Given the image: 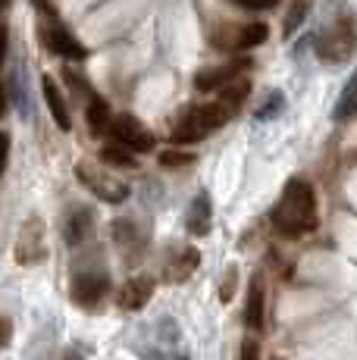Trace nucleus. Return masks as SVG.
Returning <instances> with one entry per match:
<instances>
[{"mask_svg": "<svg viewBox=\"0 0 357 360\" xmlns=\"http://www.w3.org/2000/svg\"><path fill=\"white\" fill-rule=\"evenodd\" d=\"M232 4L245 6V10H270V6H276L279 0H232Z\"/></svg>", "mask_w": 357, "mask_h": 360, "instance_id": "26", "label": "nucleus"}, {"mask_svg": "<svg viewBox=\"0 0 357 360\" xmlns=\"http://www.w3.org/2000/svg\"><path fill=\"white\" fill-rule=\"evenodd\" d=\"M100 163L119 166V169H132V166H135V154L129 148H122V144H107V148H100Z\"/></svg>", "mask_w": 357, "mask_h": 360, "instance_id": "20", "label": "nucleus"}, {"mask_svg": "<svg viewBox=\"0 0 357 360\" xmlns=\"http://www.w3.org/2000/svg\"><path fill=\"white\" fill-rule=\"evenodd\" d=\"M41 38H44L47 51L57 53V57H63V60H75V63H82V60L88 57V51L82 47V41L60 22L44 25V29H41Z\"/></svg>", "mask_w": 357, "mask_h": 360, "instance_id": "7", "label": "nucleus"}, {"mask_svg": "<svg viewBox=\"0 0 357 360\" xmlns=\"http://www.w3.org/2000/svg\"><path fill=\"white\" fill-rule=\"evenodd\" d=\"M248 94H251V82L248 79H235V82H229V85H223L216 91V101L223 103L226 110H229L232 116L242 110V103L248 101Z\"/></svg>", "mask_w": 357, "mask_h": 360, "instance_id": "17", "label": "nucleus"}, {"mask_svg": "<svg viewBox=\"0 0 357 360\" xmlns=\"http://www.w3.org/2000/svg\"><path fill=\"white\" fill-rule=\"evenodd\" d=\"M264 310H266V295H264V276H254L248 288V304H245V323L248 329L260 332L264 329Z\"/></svg>", "mask_w": 357, "mask_h": 360, "instance_id": "12", "label": "nucleus"}, {"mask_svg": "<svg viewBox=\"0 0 357 360\" xmlns=\"http://www.w3.org/2000/svg\"><path fill=\"white\" fill-rule=\"evenodd\" d=\"M91 226H94V213L88 210V207H75L72 217H66V241H70L72 248H79L82 241H88Z\"/></svg>", "mask_w": 357, "mask_h": 360, "instance_id": "15", "label": "nucleus"}, {"mask_svg": "<svg viewBox=\"0 0 357 360\" xmlns=\"http://www.w3.org/2000/svg\"><path fill=\"white\" fill-rule=\"evenodd\" d=\"M4 113H6V91H4V85H0V120H4Z\"/></svg>", "mask_w": 357, "mask_h": 360, "instance_id": "31", "label": "nucleus"}, {"mask_svg": "<svg viewBox=\"0 0 357 360\" xmlns=\"http://www.w3.org/2000/svg\"><path fill=\"white\" fill-rule=\"evenodd\" d=\"M110 107L104 98H98V94H91L88 98V107H85V120H88V129L94 131V135H104L107 131V122H110Z\"/></svg>", "mask_w": 357, "mask_h": 360, "instance_id": "18", "label": "nucleus"}, {"mask_svg": "<svg viewBox=\"0 0 357 360\" xmlns=\"http://www.w3.org/2000/svg\"><path fill=\"white\" fill-rule=\"evenodd\" d=\"M70 295H72V301L79 304L82 310L100 307V301L110 295L107 273H94V269H88V273H75L72 285H70Z\"/></svg>", "mask_w": 357, "mask_h": 360, "instance_id": "4", "label": "nucleus"}, {"mask_svg": "<svg viewBox=\"0 0 357 360\" xmlns=\"http://www.w3.org/2000/svg\"><path fill=\"white\" fill-rule=\"evenodd\" d=\"M207 135L210 131H207V126H204V120H201V110L188 107V110L178 113L176 126H173V131H169V141L173 144H195V141H201V138H207Z\"/></svg>", "mask_w": 357, "mask_h": 360, "instance_id": "10", "label": "nucleus"}, {"mask_svg": "<svg viewBox=\"0 0 357 360\" xmlns=\"http://www.w3.org/2000/svg\"><path fill=\"white\" fill-rule=\"evenodd\" d=\"M235 285H238V269H229L223 279V288H219V297H223V304H229L232 297H235Z\"/></svg>", "mask_w": 357, "mask_h": 360, "instance_id": "24", "label": "nucleus"}, {"mask_svg": "<svg viewBox=\"0 0 357 360\" xmlns=\"http://www.w3.org/2000/svg\"><path fill=\"white\" fill-rule=\"evenodd\" d=\"M238 360H260V345L254 338H245L242 351H238Z\"/></svg>", "mask_w": 357, "mask_h": 360, "instance_id": "25", "label": "nucleus"}, {"mask_svg": "<svg viewBox=\"0 0 357 360\" xmlns=\"http://www.w3.org/2000/svg\"><path fill=\"white\" fill-rule=\"evenodd\" d=\"M41 88H44V101H47V107H51L53 122H57V126L63 129V131H70L72 120H70V107H66V101H63V91H60V85L51 79V75H44V79H41Z\"/></svg>", "mask_w": 357, "mask_h": 360, "instance_id": "13", "label": "nucleus"}, {"mask_svg": "<svg viewBox=\"0 0 357 360\" xmlns=\"http://www.w3.org/2000/svg\"><path fill=\"white\" fill-rule=\"evenodd\" d=\"M251 66V60H229V63L223 66H204L201 72L195 75V88L197 91H219L223 85H229V82L242 79V72Z\"/></svg>", "mask_w": 357, "mask_h": 360, "instance_id": "8", "label": "nucleus"}, {"mask_svg": "<svg viewBox=\"0 0 357 360\" xmlns=\"http://www.w3.org/2000/svg\"><path fill=\"white\" fill-rule=\"evenodd\" d=\"M6 4H10V0H0V13H4V10H6Z\"/></svg>", "mask_w": 357, "mask_h": 360, "instance_id": "32", "label": "nucleus"}, {"mask_svg": "<svg viewBox=\"0 0 357 360\" xmlns=\"http://www.w3.org/2000/svg\"><path fill=\"white\" fill-rule=\"evenodd\" d=\"M104 135H107L113 144H122V148H129L132 154H150V150H154V135H150V131L144 129L132 113H116V116H110Z\"/></svg>", "mask_w": 357, "mask_h": 360, "instance_id": "3", "label": "nucleus"}, {"mask_svg": "<svg viewBox=\"0 0 357 360\" xmlns=\"http://www.w3.org/2000/svg\"><path fill=\"white\" fill-rule=\"evenodd\" d=\"M113 238L116 245H119V251L129 257V248H138V226L132 223V219H119V223L113 226Z\"/></svg>", "mask_w": 357, "mask_h": 360, "instance_id": "22", "label": "nucleus"}, {"mask_svg": "<svg viewBox=\"0 0 357 360\" xmlns=\"http://www.w3.org/2000/svg\"><path fill=\"white\" fill-rule=\"evenodd\" d=\"M154 297V279L150 276H138V279H129L126 285L119 288V295H116V304H119L122 310H141L144 304Z\"/></svg>", "mask_w": 357, "mask_h": 360, "instance_id": "11", "label": "nucleus"}, {"mask_svg": "<svg viewBox=\"0 0 357 360\" xmlns=\"http://www.w3.org/2000/svg\"><path fill=\"white\" fill-rule=\"evenodd\" d=\"M10 335H13V323L6 320V316H0V348H6Z\"/></svg>", "mask_w": 357, "mask_h": 360, "instance_id": "28", "label": "nucleus"}, {"mask_svg": "<svg viewBox=\"0 0 357 360\" xmlns=\"http://www.w3.org/2000/svg\"><path fill=\"white\" fill-rule=\"evenodd\" d=\"M270 38V29H266V22H248L242 25V29H226V38L223 34H216V47H223V51H251V47L264 44V41Z\"/></svg>", "mask_w": 357, "mask_h": 360, "instance_id": "9", "label": "nucleus"}, {"mask_svg": "<svg viewBox=\"0 0 357 360\" xmlns=\"http://www.w3.org/2000/svg\"><path fill=\"white\" fill-rule=\"evenodd\" d=\"M188 232L191 235H207L210 226H214V207H210V195L207 191H201L195 200H191L188 207Z\"/></svg>", "mask_w": 357, "mask_h": 360, "instance_id": "14", "label": "nucleus"}, {"mask_svg": "<svg viewBox=\"0 0 357 360\" xmlns=\"http://www.w3.org/2000/svg\"><path fill=\"white\" fill-rule=\"evenodd\" d=\"M6 160H10V138H6V131H0V176H4Z\"/></svg>", "mask_w": 357, "mask_h": 360, "instance_id": "27", "label": "nucleus"}, {"mask_svg": "<svg viewBox=\"0 0 357 360\" xmlns=\"http://www.w3.org/2000/svg\"><path fill=\"white\" fill-rule=\"evenodd\" d=\"M6 47H10V32H6V25L0 22V66H4V57H6Z\"/></svg>", "mask_w": 357, "mask_h": 360, "instance_id": "29", "label": "nucleus"}, {"mask_svg": "<svg viewBox=\"0 0 357 360\" xmlns=\"http://www.w3.org/2000/svg\"><path fill=\"white\" fill-rule=\"evenodd\" d=\"M357 44V32H354V19L351 16H339L329 29H323L317 34V57L323 63H345L354 53Z\"/></svg>", "mask_w": 357, "mask_h": 360, "instance_id": "2", "label": "nucleus"}, {"mask_svg": "<svg viewBox=\"0 0 357 360\" xmlns=\"http://www.w3.org/2000/svg\"><path fill=\"white\" fill-rule=\"evenodd\" d=\"M35 6L41 13H47V16H53V4H51V0H35Z\"/></svg>", "mask_w": 357, "mask_h": 360, "instance_id": "30", "label": "nucleus"}, {"mask_svg": "<svg viewBox=\"0 0 357 360\" xmlns=\"http://www.w3.org/2000/svg\"><path fill=\"white\" fill-rule=\"evenodd\" d=\"M270 223H273V229L279 235H285V238L311 235L320 226L317 191H313V185L304 182V179H292V182L283 188V198L273 204Z\"/></svg>", "mask_w": 357, "mask_h": 360, "instance_id": "1", "label": "nucleus"}, {"mask_svg": "<svg viewBox=\"0 0 357 360\" xmlns=\"http://www.w3.org/2000/svg\"><path fill=\"white\" fill-rule=\"evenodd\" d=\"M47 257L44 248V219L41 217H29L19 229V241H16V260L19 266H35Z\"/></svg>", "mask_w": 357, "mask_h": 360, "instance_id": "5", "label": "nucleus"}, {"mask_svg": "<svg viewBox=\"0 0 357 360\" xmlns=\"http://www.w3.org/2000/svg\"><path fill=\"white\" fill-rule=\"evenodd\" d=\"M157 160H160V166H167V169H182V166L195 163V154L191 150H163Z\"/></svg>", "mask_w": 357, "mask_h": 360, "instance_id": "23", "label": "nucleus"}, {"mask_svg": "<svg viewBox=\"0 0 357 360\" xmlns=\"http://www.w3.org/2000/svg\"><path fill=\"white\" fill-rule=\"evenodd\" d=\"M311 6H313V0H292V6H288V13H285V19H283V34H285V41L292 38L294 32L304 25V19H307V13H311Z\"/></svg>", "mask_w": 357, "mask_h": 360, "instance_id": "19", "label": "nucleus"}, {"mask_svg": "<svg viewBox=\"0 0 357 360\" xmlns=\"http://www.w3.org/2000/svg\"><path fill=\"white\" fill-rule=\"evenodd\" d=\"M357 113V75H351V82L345 85L339 103H335V120H351Z\"/></svg>", "mask_w": 357, "mask_h": 360, "instance_id": "21", "label": "nucleus"}, {"mask_svg": "<svg viewBox=\"0 0 357 360\" xmlns=\"http://www.w3.org/2000/svg\"><path fill=\"white\" fill-rule=\"evenodd\" d=\"M75 176H79L82 185H88V191H94V195L110 200V204H122V200L129 198V185H126V182H116L113 176L100 172L98 166L79 163V166H75Z\"/></svg>", "mask_w": 357, "mask_h": 360, "instance_id": "6", "label": "nucleus"}, {"mask_svg": "<svg viewBox=\"0 0 357 360\" xmlns=\"http://www.w3.org/2000/svg\"><path fill=\"white\" fill-rule=\"evenodd\" d=\"M197 263H201L197 248H182V251H178V257L169 263V269L163 273V279H167V282H185L188 276H195Z\"/></svg>", "mask_w": 357, "mask_h": 360, "instance_id": "16", "label": "nucleus"}]
</instances>
